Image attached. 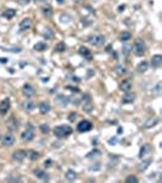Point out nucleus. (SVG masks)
Masks as SVG:
<instances>
[{
    "instance_id": "1",
    "label": "nucleus",
    "mask_w": 162,
    "mask_h": 183,
    "mask_svg": "<svg viewBox=\"0 0 162 183\" xmlns=\"http://www.w3.org/2000/svg\"><path fill=\"white\" fill-rule=\"evenodd\" d=\"M72 133V128L67 125H60V126H56L54 128V134H55L57 138H66Z\"/></svg>"
},
{
    "instance_id": "2",
    "label": "nucleus",
    "mask_w": 162,
    "mask_h": 183,
    "mask_svg": "<svg viewBox=\"0 0 162 183\" xmlns=\"http://www.w3.org/2000/svg\"><path fill=\"white\" fill-rule=\"evenodd\" d=\"M133 53L137 55V56H143L144 54L146 51V47H145V43H144V40L138 38L135 39V42L133 44Z\"/></svg>"
},
{
    "instance_id": "3",
    "label": "nucleus",
    "mask_w": 162,
    "mask_h": 183,
    "mask_svg": "<svg viewBox=\"0 0 162 183\" xmlns=\"http://www.w3.org/2000/svg\"><path fill=\"white\" fill-rule=\"evenodd\" d=\"M34 138V127L31 123H27V128L25 132H22L21 134V139L23 142H31Z\"/></svg>"
},
{
    "instance_id": "4",
    "label": "nucleus",
    "mask_w": 162,
    "mask_h": 183,
    "mask_svg": "<svg viewBox=\"0 0 162 183\" xmlns=\"http://www.w3.org/2000/svg\"><path fill=\"white\" fill-rule=\"evenodd\" d=\"M87 40L89 44L93 45V47H101V45L105 43V37L101 34H94V35L89 37Z\"/></svg>"
},
{
    "instance_id": "5",
    "label": "nucleus",
    "mask_w": 162,
    "mask_h": 183,
    "mask_svg": "<svg viewBox=\"0 0 162 183\" xmlns=\"http://www.w3.org/2000/svg\"><path fill=\"white\" fill-rule=\"evenodd\" d=\"M92 122L90 121H88V120H82L78 125H77V131L80 132V133H84V132H88V131H90L92 130Z\"/></svg>"
},
{
    "instance_id": "6",
    "label": "nucleus",
    "mask_w": 162,
    "mask_h": 183,
    "mask_svg": "<svg viewBox=\"0 0 162 183\" xmlns=\"http://www.w3.org/2000/svg\"><path fill=\"white\" fill-rule=\"evenodd\" d=\"M26 156H27V152L26 150H22V149H19V150L12 153V160L13 161H17V162L23 161Z\"/></svg>"
},
{
    "instance_id": "7",
    "label": "nucleus",
    "mask_w": 162,
    "mask_h": 183,
    "mask_svg": "<svg viewBox=\"0 0 162 183\" xmlns=\"http://www.w3.org/2000/svg\"><path fill=\"white\" fill-rule=\"evenodd\" d=\"M6 125H7V130L10 132H16L17 130H19V122H17L15 116H11L10 118H9Z\"/></svg>"
},
{
    "instance_id": "8",
    "label": "nucleus",
    "mask_w": 162,
    "mask_h": 183,
    "mask_svg": "<svg viewBox=\"0 0 162 183\" xmlns=\"http://www.w3.org/2000/svg\"><path fill=\"white\" fill-rule=\"evenodd\" d=\"M55 103L60 108H66L67 104L70 103V97H66V95H57L55 99Z\"/></svg>"
},
{
    "instance_id": "9",
    "label": "nucleus",
    "mask_w": 162,
    "mask_h": 183,
    "mask_svg": "<svg viewBox=\"0 0 162 183\" xmlns=\"http://www.w3.org/2000/svg\"><path fill=\"white\" fill-rule=\"evenodd\" d=\"M10 99L6 98L4 99L1 103H0V114L1 115H6V114L9 112V110H10Z\"/></svg>"
},
{
    "instance_id": "10",
    "label": "nucleus",
    "mask_w": 162,
    "mask_h": 183,
    "mask_svg": "<svg viewBox=\"0 0 162 183\" xmlns=\"http://www.w3.org/2000/svg\"><path fill=\"white\" fill-rule=\"evenodd\" d=\"M19 27H20V31H22V32H25V31H27V29H29L31 27H32V20H31L29 17L23 18V20H22V21L20 22Z\"/></svg>"
},
{
    "instance_id": "11",
    "label": "nucleus",
    "mask_w": 162,
    "mask_h": 183,
    "mask_svg": "<svg viewBox=\"0 0 162 183\" xmlns=\"http://www.w3.org/2000/svg\"><path fill=\"white\" fill-rule=\"evenodd\" d=\"M159 118L157 117H150V118H147V120L144 122V125H143V128H145V130H149V128H152V127H155L157 123H159Z\"/></svg>"
},
{
    "instance_id": "12",
    "label": "nucleus",
    "mask_w": 162,
    "mask_h": 183,
    "mask_svg": "<svg viewBox=\"0 0 162 183\" xmlns=\"http://www.w3.org/2000/svg\"><path fill=\"white\" fill-rule=\"evenodd\" d=\"M162 65V55L156 54L151 57V66L154 68H159Z\"/></svg>"
},
{
    "instance_id": "13",
    "label": "nucleus",
    "mask_w": 162,
    "mask_h": 183,
    "mask_svg": "<svg viewBox=\"0 0 162 183\" xmlns=\"http://www.w3.org/2000/svg\"><path fill=\"white\" fill-rule=\"evenodd\" d=\"M22 92H23V94L26 95L27 98H32L33 95H34V88L31 84H25L23 85V88H22Z\"/></svg>"
},
{
    "instance_id": "14",
    "label": "nucleus",
    "mask_w": 162,
    "mask_h": 183,
    "mask_svg": "<svg viewBox=\"0 0 162 183\" xmlns=\"http://www.w3.org/2000/svg\"><path fill=\"white\" fill-rule=\"evenodd\" d=\"M1 143H3V145H5V146H11L13 143H15V137H13L12 134H5L3 137Z\"/></svg>"
},
{
    "instance_id": "15",
    "label": "nucleus",
    "mask_w": 162,
    "mask_h": 183,
    "mask_svg": "<svg viewBox=\"0 0 162 183\" xmlns=\"http://www.w3.org/2000/svg\"><path fill=\"white\" fill-rule=\"evenodd\" d=\"M79 54L82 55L84 59H87V60H92V59H93L92 51H90V50H89L88 48H85V47H80V48H79Z\"/></svg>"
},
{
    "instance_id": "16",
    "label": "nucleus",
    "mask_w": 162,
    "mask_h": 183,
    "mask_svg": "<svg viewBox=\"0 0 162 183\" xmlns=\"http://www.w3.org/2000/svg\"><path fill=\"white\" fill-rule=\"evenodd\" d=\"M50 111V104L48 102H42L39 104V112L42 114V115H46Z\"/></svg>"
},
{
    "instance_id": "17",
    "label": "nucleus",
    "mask_w": 162,
    "mask_h": 183,
    "mask_svg": "<svg viewBox=\"0 0 162 183\" xmlns=\"http://www.w3.org/2000/svg\"><path fill=\"white\" fill-rule=\"evenodd\" d=\"M120 89L122 92H124V93H127V92H129L130 89H132V82H130L129 79H124L123 82H121Z\"/></svg>"
},
{
    "instance_id": "18",
    "label": "nucleus",
    "mask_w": 162,
    "mask_h": 183,
    "mask_svg": "<svg viewBox=\"0 0 162 183\" xmlns=\"http://www.w3.org/2000/svg\"><path fill=\"white\" fill-rule=\"evenodd\" d=\"M134 100H135V94L127 92L125 95H123V98H122V103L123 104H130V103H133Z\"/></svg>"
},
{
    "instance_id": "19",
    "label": "nucleus",
    "mask_w": 162,
    "mask_h": 183,
    "mask_svg": "<svg viewBox=\"0 0 162 183\" xmlns=\"http://www.w3.org/2000/svg\"><path fill=\"white\" fill-rule=\"evenodd\" d=\"M151 152V145L150 144H144L140 148V152H139V158L143 159L146 154H149Z\"/></svg>"
},
{
    "instance_id": "20",
    "label": "nucleus",
    "mask_w": 162,
    "mask_h": 183,
    "mask_svg": "<svg viewBox=\"0 0 162 183\" xmlns=\"http://www.w3.org/2000/svg\"><path fill=\"white\" fill-rule=\"evenodd\" d=\"M34 175L37 176L39 180H42V181H49V175L45 171H43V170H35L34 171Z\"/></svg>"
},
{
    "instance_id": "21",
    "label": "nucleus",
    "mask_w": 162,
    "mask_h": 183,
    "mask_svg": "<svg viewBox=\"0 0 162 183\" xmlns=\"http://www.w3.org/2000/svg\"><path fill=\"white\" fill-rule=\"evenodd\" d=\"M34 108H35V104L32 102V100H26V102L23 103L25 111H33Z\"/></svg>"
},
{
    "instance_id": "22",
    "label": "nucleus",
    "mask_w": 162,
    "mask_h": 183,
    "mask_svg": "<svg viewBox=\"0 0 162 183\" xmlns=\"http://www.w3.org/2000/svg\"><path fill=\"white\" fill-rule=\"evenodd\" d=\"M114 72L116 73V75H118V76H123L125 72H127V70H125V67L123 65H116L114 67Z\"/></svg>"
},
{
    "instance_id": "23",
    "label": "nucleus",
    "mask_w": 162,
    "mask_h": 183,
    "mask_svg": "<svg viewBox=\"0 0 162 183\" xmlns=\"http://www.w3.org/2000/svg\"><path fill=\"white\" fill-rule=\"evenodd\" d=\"M147 67H149V63H147L146 61H141V62L137 66V71H138L139 73H144V72L147 71Z\"/></svg>"
},
{
    "instance_id": "24",
    "label": "nucleus",
    "mask_w": 162,
    "mask_h": 183,
    "mask_svg": "<svg viewBox=\"0 0 162 183\" xmlns=\"http://www.w3.org/2000/svg\"><path fill=\"white\" fill-rule=\"evenodd\" d=\"M150 164H151V159H147V160H144V161L139 165V167H138V170H139V172H144L146 170L147 167L150 166Z\"/></svg>"
},
{
    "instance_id": "25",
    "label": "nucleus",
    "mask_w": 162,
    "mask_h": 183,
    "mask_svg": "<svg viewBox=\"0 0 162 183\" xmlns=\"http://www.w3.org/2000/svg\"><path fill=\"white\" fill-rule=\"evenodd\" d=\"M46 48H48V45L44 43V42H38V43H35L34 47H33V49L35 50V51H44V50H46Z\"/></svg>"
},
{
    "instance_id": "26",
    "label": "nucleus",
    "mask_w": 162,
    "mask_h": 183,
    "mask_svg": "<svg viewBox=\"0 0 162 183\" xmlns=\"http://www.w3.org/2000/svg\"><path fill=\"white\" fill-rule=\"evenodd\" d=\"M15 15H16V10H13V9H7V10H5L3 12V16L6 17L7 20H11Z\"/></svg>"
},
{
    "instance_id": "27",
    "label": "nucleus",
    "mask_w": 162,
    "mask_h": 183,
    "mask_svg": "<svg viewBox=\"0 0 162 183\" xmlns=\"http://www.w3.org/2000/svg\"><path fill=\"white\" fill-rule=\"evenodd\" d=\"M101 155V153H100V150H98V149H94V150H92L90 153H88L87 155H85V158L87 159H93V158H99Z\"/></svg>"
},
{
    "instance_id": "28",
    "label": "nucleus",
    "mask_w": 162,
    "mask_h": 183,
    "mask_svg": "<svg viewBox=\"0 0 162 183\" xmlns=\"http://www.w3.org/2000/svg\"><path fill=\"white\" fill-rule=\"evenodd\" d=\"M129 39H132V34L129 32H122L120 35V40L121 42H128Z\"/></svg>"
},
{
    "instance_id": "29",
    "label": "nucleus",
    "mask_w": 162,
    "mask_h": 183,
    "mask_svg": "<svg viewBox=\"0 0 162 183\" xmlns=\"http://www.w3.org/2000/svg\"><path fill=\"white\" fill-rule=\"evenodd\" d=\"M44 37H45V39H52L54 38V32L49 28V27H46V28H44V32H43Z\"/></svg>"
},
{
    "instance_id": "30",
    "label": "nucleus",
    "mask_w": 162,
    "mask_h": 183,
    "mask_svg": "<svg viewBox=\"0 0 162 183\" xmlns=\"http://www.w3.org/2000/svg\"><path fill=\"white\" fill-rule=\"evenodd\" d=\"M66 178L68 181H74L76 178H77V173H76L73 170H68L66 172Z\"/></svg>"
},
{
    "instance_id": "31",
    "label": "nucleus",
    "mask_w": 162,
    "mask_h": 183,
    "mask_svg": "<svg viewBox=\"0 0 162 183\" xmlns=\"http://www.w3.org/2000/svg\"><path fill=\"white\" fill-rule=\"evenodd\" d=\"M42 12H43V15L45 17H50L52 15V9L50 6H44L42 9Z\"/></svg>"
},
{
    "instance_id": "32",
    "label": "nucleus",
    "mask_w": 162,
    "mask_h": 183,
    "mask_svg": "<svg viewBox=\"0 0 162 183\" xmlns=\"http://www.w3.org/2000/svg\"><path fill=\"white\" fill-rule=\"evenodd\" d=\"M27 155H28V158L31 160H38L39 159V153L35 152V150H31V152L27 153Z\"/></svg>"
},
{
    "instance_id": "33",
    "label": "nucleus",
    "mask_w": 162,
    "mask_h": 183,
    "mask_svg": "<svg viewBox=\"0 0 162 183\" xmlns=\"http://www.w3.org/2000/svg\"><path fill=\"white\" fill-rule=\"evenodd\" d=\"M39 130H40V132H42L43 134H48L49 132H50V127H49L46 123H42L40 127H39Z\"/></svg>"
},
{
    "instance_id": "34",
    "label": "nucleus",
    "mask_w": 162,
    "mask_h": 183,
    "mask_svg": "<svg viewBox=\"0 0 162 183\" xmlns=\"http://www.w3.org/2000/svg\"><path fill=\"white\" fill-rule=\"evenodd\" d=\"M65 49H66V45L64 42H60V43H57L56 44V47H55V51L57 53H62V51H65Z\"/></svg>"
},
{
    "instance_id": "35",
    "label": "nucleus",
    "mask_w": 162,
    "mask_h": 183,
    "mask_svg": "<svg viewBox=\"0 0 162 183\" xmlns=\"http://www.w3.org/2000/svg\"><path fill=\"white\" fill-rule=\"evenodd\" d=\"M82 109H83V111H84V112L89 114V112H92V111H93L94 106H93V104H92L90 102H89V103H87V104H84V106H83Z\"/></svg>"
},
{
    "instance_id": "36",
    "label": "nucleus",
    "mask_w": 162,
    "mask_h": 183,
    "mask_svg": "<svg viewBox=\"0 0 162 183\" xmlns=\"http://www.w3.org/2000/svg\"><path fill=\"white\" fill-rule=\"evenodd\" d=\"M161 87H162V83H161V82H157L156 85L154 87V89H152V92H154L155 94L160 95V94H161Z\"/></svg>"
},
{
    "instance_id": "37",
    "label": "nucleus",
    "mask_w": 162,
    "mask_h": 183,
    "mask_svg": "<svg viewBox=\"0 0 162 183\" xmlns=\"http://www.w3.org/2000/svg\"><path fill=\"white\" fill-rule=\"evenodd\" d=\"M60 20H61V23H70V20H71V17L70 16H67V15H62L60 16Z\"/></svg>"
},
{
    "instance_id": "38",
    "label": "nucleus",
    "mask_w": 162,
    "mask_h": 183,
    "mask_svg": "<svg viewBox=\"0 0 162 183\" xmlns=\"http://www.w3.org/2000/svg\"><path fill=\"white\" fill-rule=\"evenodd\" d=\"M125 182L127 183H137L138 182V178L135 176H128L125 178Z\"/></svg>"
},
{
    "instance_id": "39",
    "label": "nucleus",
    "mask_w": 162,
    "mask_h": 183,
    "mask_svg": "<svg viewBox=\"0 0 162 183\" xmlns=\"http://www.w3.org/2000/svg\"><path fill=\"white\" fill-rule=\"evenodd\" d=\"M100 164H95V165H92L90 167H89V170L90 171H100Z\"/></svg>"
},
{
    "instance_id": "40",
    "label": "nucleus",
    "mask_w": 162,
    "mask_h": 183,
    "mask_svg": "<svg viewBox=\"0 0 162 183\" xmlns=\"http://www.w3.org/2000/svg\"><path fill=\"white\" fill-rule=\"evenodd\" d=\"M76 118H77V112H71L68 115V121L70 122H73Z\"/></svg>"
},
{
    "instance_id": "41",
    "label": "nucleus",
    "mask_w": 162,
    "mask_h": 183,
    "mask_svg": "<svg viewBox=\"0 0 162 183\" xmlns=\"http://www.w3.org/2000/svg\"><path fill=\"white\" fill-rule=\"evenodd\" d=\"M70 102L72 103V104H73V105H77V106H78V105L80 104V100L79 99H77V98H70Z\"/></svg>"
},
{
    "instance_id": "42",
    "label": "nucleus",
    "mask_w": 162,
    "mask_h": 183,
    "mask_svg": "<svg viewBox=\"0 0 162 183\" xmlns=\"http://www.w3.org/2000/svg\"><path fill=\"white\" fill-rule=\"evenodd\" d=\"M66 89H68L71 92H74V93H78V92H79V89L77 88V87H71V85H67Z\"/></svg>"
},
{
    "instance_id": "43",
    "label": "nucleus",
    "mask_w": 162,
    "mask_h": 183,
    "mask_svg": "<svg viewBox=\"0 0 162 183\" xmlns=\"http://www.w3.org/2000/svg\"><path fill=\"white\" fill-rule=\"evenodd\" d=\"M82 100H83V102L89 103V102H90V95H89V94H84L83 98H82Z\"/></svg>"
},
{
    "instance_id": "44",
    "label": "nucleus",
    "mask_w": 162,
    "mask_h": 183,
    "mask_svg": "<svg viewBox=\"0 0 162 183\" xmlns=\"http://www.w3.org/2000/svg\"><path fill=\"white\" fill-rule=\"evenodd\" d=\"M51 164H52L51 160H46V161L44 162V166H45V167H50V165H51Z\"/></svg>"
},
{
    "instance_id": "45",
    "label": "nucleus",
    "mask_w": 162,
    "mask_h": 183,
    "mask_svg": "<svg viewBox=\"0 0 162 183\" xmlns=\"http://www.w3.org/2000/svg\"><path fill=\"white\" fill-rule=\"evenodd\" d=\"M124 9H125V5L123 4V5H120V6H118V9H117V10H118V12H122V11H124Z\"/></svg>"
},
{
    "instance_id": "46",
    "label": "nucleus",
    "mask_w": 162,
    "mask_h": 183,
    "mask_svg": "<svg viewBox=\"0 0 162 183\" xmlns=\"http://www.w3.org/2000/svg\"><path fill=\"white\" fill-rule=\"evenodd\" d=\"M129 48H130V47H128V45L123 47V53H124V54H128V53H129Z\"/></svg>"
},
{
    "instance_id": "47",
    "label": "nucleus",
    "mask_w": 162,
    "mask_h": 183,
    "mask_svg": "<svg viewBox=\"0 0 162 183\" xmlns=\"http://www.w3.org/2000/svg\"><path fill=\"white\" fill-rule=\"evenodd\" d=\"M84 7H85V9H88V11H89V12H94V10H93V9H92L90 6H89V5H84Z\"/></svg>"
},
{
    "instance_id": "48",
    "label": "nucleus",
    "mask_w": 162,
    "mask_h": 183,
    "mask_svg": "<svg viewBox=\"0 0 162 183\" xmlns=\"http://www.w3.org/2000/svg\"><path fill=\"white\" fill-rule=\"evenodd\" d=\"M0 62H1V63H5V62H7V59H6V57H0Z\"/></svg>"
},
{
    "instance_id": "49",
    "label": "nucleus",
    "mask_w": 162,
    "mask_h": 183,
    "mask_svg": "<svg viewBox=\"0 0 162 183\" xmlns=\"http://www.w3.org/2000/svg\"><path fill=\"white\" fill-rule=\"evenodd\" d=\"M109 143H110V144H116V143H117V139H116V138L110 139V140H109Z\"/></svg>"
},
{
    "instance_id": "50",
    "label": "nucleus",
    "mask_w": 162,
    "mask_h": 183,
    "mask_svg": "<svg viewBox=\"0 0 162 183\" xmlns=\"http://www.w3.org/2000/svg\"><path fill=\"white\" fill-rule=\"evenodd\" d=\"M33 1H35V3H46L48 0H33Z\"/></svg>"
},
{
    "instance_id": "51",
    "label": "nucleus",
    "mask_w": 162,
    "mask_h": 183,
    "mask_svg": "<svg viewBox=\"0 0 162 183\" xmlns=\"http://www.w3.org/2000/svg\"><path fill=\"white\" fill-rule=\"evenodd\" d=\"M106 51H111V45H109V47H107V49H106Z\"/></svg>"
},
{
    "instance_id": "52",
    "label": "nucleus",
    "mask_w": 162,
    "mask_h": 183,
    "mask_svg": "<svg viewBox=\"0 0 162 183\" xmlns=\"http://www.w3.org/2000/svg\"><path fill=\"white\" fill-rule=\"evenodd\" d=\"M57 3L58 4H64V0H57Z\"/></svg>"
},
{
    "instance_id": "53",
    "label": "nucleus",
    "mask_w": 162,
    "mask_h": 183,
    "mask_svg": "<svg viewBox=\"0 0 162 183\" xmlns=\"http://www.w3.org/2000/svg\"><path fill=\"white\" fill-rule=\"evenodd\" d=\"M74 3H80V1H83V0H73Z\"/></svg>"
},
{
    "instance_id": "54",
    "label": "nucleus",
    "mask_w": 162,
    "mask_h": 183,
    "mask_svg": "<svg viewBox=\"0 0 162 183\" xmlns=\"http://www.w3.org/2000/svg\"><path fill=\"white\" fill-rule=\"evenodd\" d=\"M92 1H100V0H92Z\"/></svg>"
}]
</instances>
